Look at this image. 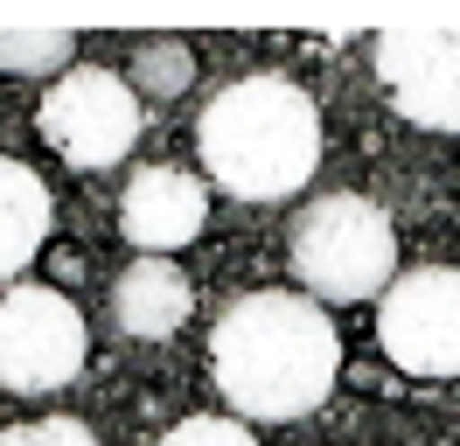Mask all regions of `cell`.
<instances>
[{"instance_id":"obj_1","label":"cell","mask_w":460,"mask_h":446,"mask_svg":"<svg viewBox=\"0 0 460 446\" xmlns=\"http://www.w3.org/2000/svg\"><path fill=\"white\" fill-rule=\"evenodd\" d=\"M342 342L335 321L307 293H244L224 307V321L209 334V377L230 397V412L287 425L307 418L335 390Z\"/></svg>"},{"instance_id":"obj_4","label":"cell","mask_w":460,"mask_h":446,"mask_svg":"<svg viewBox=\"0 0 460 446\" xmlns=\"http://www.w3.org/2000/svg\"><path fill=\"white\" fill-rule=\"evenodd\" d=\"M35 126H42V139H49L70 167H112V161H126L133 139H140V98H133L126 77L98 70V63H77V70H63V77L42 91Z\"/></svg>"},{"instance_id":"obj_11","label":"cell","mask_w":460,"mask_h":446,"mask_svg":"<svg viewBox=\"0 0 460 446\" xmlns=\"http://www.w3.org/2000/svg\"><path fill=\"white\" fill-rule=\"evenodd\" d=\"M70 56H77L70 28H0V70L7 77H63Z\"/></svg>"},{"instance_id":"obj_9","label":"cell","mask_w":460,"mask_h":446,"mask_svg":"<svg viewBox=\"0 0 460 446\" xmlns=\"http://www.w3.org/2000/svg\"><path fill=\"white\" fill-rule=\"evenodd\" d=\"M189 307H196V293H189V279L174 272L168 258H133L112 286V321L133 342H168L189 321Z\"/></svg>"},{"instance_id":"obj_2","label":"cell","mask_w":460,"mask_h":446,"mask_svg":"<svg viewBox=\"0 0 460 446\" xmlns=\"http://www.w3.org/2000/svg\"><path fill=\"white\" fill-rule=\"evenodd\" d=\"M196 154L237 202H279L321 167V112L293 77H237L202 105Z\"/></svg>"},{"instance_id":"obj_8","label":"cell","mask_w":460,"mask_h":446,"mask_svg":"<svg viewBox=\"0 0 460 446\" xmlns=\"http://www.w3.org/2000/svg\"><path fill=\"white\" fill-rule=\"evenodd\" d=\"M202 217H209V189L174 161L133 167V182L119 195V230H126L146 258H168L174 245H189L202 230Z\"/></svg>"},{"instance_id":"obj_12","label":"cell","mask_w":460,"mask_h":446,"mask_svg":"<svg viewBox=\"0 0 460 446\" xmlns=\"http://www.w3.org/2000/svg\"><path fill=\"white\" fill-rule=\"evenodd\" d=\"M196 77V49L181 35H140L133 42V91L146 98H181Z\"/></svg>"},{"instance_id":"obj_10","label":"cell","mask_w":460,"mask_h":446,"mask_svg":"<svg viewBox=\"0 0 460 446\" xmlns=\"http://www.w3.org/2000/svg\"><path fill=\"white\" fill-rule=\"evenodd\" d=\"M49 237V189L42 174L0 154V279H14Z\"/></svg>"},{"instance_id":"obj_7","label":"cell","mask_w":460,"mask_h":446,"mask_svg":"<svg viewBox=\"0 0 460 446\" xmlns=\"http://www.w3.org/2000/svg\"><path fill=\"white\" fill-rule=\"evenodd\" d=\"M370 49L391 105L411 126L460 133V28H384Z\"/></svg>"},{"instance_id":"obj_6","label":"cell","mask_w":460,"mask_h":446,"mask_svg":"<svg viewBox=\"0 0 460 446\" xmlns=\"http://www.w3.org/2000/svg\"><path fill=\"white\" fill-rule=\"evenodd\" d=\"M84 370V314L57 286H7L0 293V384L63 390Z\"/></svg>"},{"instance_id":"obj_13","label":"cell","mask_w":460,"mask_h":446,"mask_svg":"<svg viewBox=\"0 0 460 446\" xmlns=\"http://www.w3.org/2000/svg\"><path fill=\"white\" fill-rule=\"evenodd\" d=\"M0 446H98V433L77 418H29V425H7Z\"/></svg>"},{"instance_id":"obj_3","label":"cell","mask_w":460,"mask_h":446,"mask_svg":"<svg viewBox=\"0 0 460 446\" xmlns=\"http://www.w3.org/2000/svg\"><path fill=\"white\" fill-rule=\"evenodd\" d=\"M293 279L314 300H384L398 279V230L370 195H314L293 223Z\"/></svg>"},{"instance_id":"obj_5","label":"cell","mask_w":460,"mask_h":446,"mask_svg":"<svg viewBox=\"0 0 460 446\" xmlns=\"http://www.w3.org/2000/svg\"><path fill=\"white\" fill-rule=\"evenodd\" d=\"M376 342L411 377H460V272L411 265L376 300Z\"/></svg>"},{"instance_id":"obj_14","label":"cell","mask_w":460,"mask_h":446,"mask_svg":"<svg viewBox=\"0 0 460 446\" xmlns=\"http://www.w3.org/2000/svg\"><path fill=\"white\" fill-rule=\"evenodd\" d=\"M161 446H259V440L237 418H181V425H168Z\"/></svg>"}]
</instances>
